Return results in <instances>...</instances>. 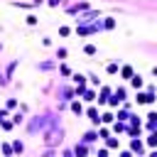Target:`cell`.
<instances>
[{
  "label": "cell",
  "instance_id": "obj_1",
  "mask_svg": "<svg viewBox=\"0 0 157 157\" xmlns=\"http://www.w3.org/2000/svg\"><path fill=\"white\" fill-rule=\"evenodd\" d=\"M135 98H137V103H145V106H150V103L155 101V96H152V91H147V93H137Z\"/></svg>",
  "mask_w": 157,
  "mask_h": 157
},
{
  "label": "cell",
  "instance_id": "obj_2",
  "mask_svg": "<svg viewBox=\"0 0 157 157\" xmlns=\"http://www.w3.org/2000/svg\"><path fill=\"white\" fill-rule=\"evenodd\" d=\"M86 115H88V120H91V123H101V115H98V111H96V108H88V113H86Z\"/></svg>",
  "mask_w": 157,
  "mask_h": 157
},
{
  "label": "cell",
  "instance_id": "obj_3",
  "mask_svg": "<svg viewBox=\"0 0 157 157\" xmlns=\"http://www.w3.org/2000/svg\"><path fill=\"white\" fill-rule=\"evenodd\" d=\"M74 84L78 86V91L84 93V86H86V76H78V74H76V76H74Z\"/></svg>",
  "mask_w": 157,
  "mask_h": 157
},
{
  "label": "cell",
  "instance_id": "obj_4",
  "mask_svg": "<svg viewBox=\"0 0 157 157\" xmlns=\"http://www.w3.org/2000/svg\"><path fill=\"white\" fill-rule=\"evenodd\" d=\"M130 86H133V88H143V76H140V74H135V76L130 78Z\"/></svg>",
  "mask_w": 157,
  "mask_h": 157
},
{
  "label": "cell",
  "instance_id": "obj_5",
  "mask_svg": "<svg viewBox=\"0 0 157 157\" xmlns=\"http://www.w3.org/2000/svg\"><path fill=\"white\" fill-rule=\"evenodd\" d=\"M147 145H150V147H155V145H157V130H155V133L147 137Z\"/></svg>",
  "mask_w": 157,
  "mask_h": 157
},
{
  "label": "cell",
  "instance_id": "obj_6",
  "mask_svg": "<svg viewBox=\"0 0 157 157\" xmlns=\"http://www.w3.org/2000/svg\"><path fill=\"white\" fill-rule=\"evenodd\" d=\"M130 147H133V152H140V150H143V143H140V140H133Z\"/></svg>",
  "mask_w": 157,
  "mask_h": 157
},
{
  "label": "cell",
  "instance_id": "obj_7",
  "mask_svg": "<svg viewBox=\"0 0 157 157\" xmlns=\"http://www.w3.org/2000/svg\"><path fill=\"white\" fill-rule=\"evenodd\" d=\"M84 52H86L88 56H93V54H96V47H93V44H86V47H84Z\"/></svg>",
  "mask_w": 157,
  "mask_h": 157
},
{
  "label": "cell",
  "instance_id": "obj_8",
  "mask_svg": "<svg viewBox=\"0 0 157 157\" xmlns=\"http://www.w3.org/2000/svg\"><path fill=\"white\" fill-rule=\"evenodd\" d=\"M123 76H125V78H133L135 74H133V69H130V66H123Z\"/></svg>",
  "mask_w": 157,
  "mask_h": 157
},
{
  "label": "cell",
  "instance_id": "obj_9",
  "mask_svg": "<svg viewBox=\"0 0 157 157\" xmlns=\"http://www.w3.org/2000/svg\"><path fill=\"white\" fill-rule=\"evenodd\" d=\"M84 98H86V101H96V93L93 91H84Z\"/></svg>",
  "mask_w": 157,
  "mask_h": 157
},
{
  "label": "cell",
  "instance_id": "obj_10",
  "mask_svg": "<svg viewBox=\"0 0 157 157\" xmlns=\"http://www.w3.org/2000/svg\"><path fill=\"white\" fill-rule=\"evenodd\" d=\"M111 120H113L111 113H103V115H101V123H111Z\"/></svg>",
  "mask_w": 157,
  "mask_h": 157
},
{
  "label": "cell",
  "instance_id": "obj_11",
  "mask_svg": "<svg viewBox=\"0 0 157 157\" xmlns=\"http://www.w3.org/2000/svg\"><path fill=\"white\" fill-rule=\"evenodd\" d=\"M108 96H111V91H108V88H103V93H101V98H98V101H101V103H103V101H106V98H108Z\"/></svg>",
  "mask_w": 157,
  "mask_h": 157
},
{
  "label": "cell",
  "instance_id": "obj_12",
  "mask_svg": "<svg viewBox=\"0 0 157 157\" xmlns=\"http://www.w3.org/2000/svg\"><path fill=\"white\" fill-rule=\"evenodd\" d=\"M27 25H37V17L34 15H27Z\"/></svg>",
  "mask_w": 157,
  "mask_h": 157
},
{
  "label": "cell",
  "instance_id": "obj_13",
  "mask_svg": "<svg viewBox=\"0 0 157 157\" xmlns=\"http://www.w3.org/2000/svg\"><path fill=\"white\" fill-rule=\"evenodd\" d=\"M118 71V64H108V74H115Z\"/></svg>",
  "mask_w": 157,
  "mask_h": 157
},
{
  "label": "cell",
  "instance_id": "obj_14",
  "mask_svg": "<svg viewBox=\"0 0 157 157\" xmlns=\"http://www.w3.org/2000/svg\"><path fill=\"white\" fill-rule=\"evenodd\" d=\"M59 3H62V0H49V5H52V8H56Z\"/></svg>",
  "mask_w": 157,
  "mask_h": 157
},
{
  "label": "cell",
  "instance_id": "obj_15",
  "mask_svg": "<svg viewBox=\"0 0 157 157\" xmlns=\"http://www.w3.org/2000/svg\"><path fill=\"white\" fill-rule=\"evenodd\" d=\"M120 157H133V155H130V152H123V155H120Z\"/></svg>",
  "mask_w": 157,
  "mask_h": 157
},
{
  "label": "cell",
  "instance_id": "obj_16",
  "mask_svg": "<svg viewBox=\"0 0 157 157\" xmlns=\"http://www.w3.org/2000/svg\"><path fill=\"white\" fill-rule=\"evenodd\" d=\"M152 74H155V76H157V66H152Z\"/></svg>",
  "mask_w": 157,
  "mask_h": 157
},
{
  "label": "cell",
  "instance_id": "obj_17",
  "mask_svg": "<svg viewBox=\"0 0 157 157\" xmlns=\"http://www.w3.org/2000/svg\"><path fill=\"white\" fill-rule=\"evenodd\" d=\"M150 157H157V152H152V155H150Z\"/></svg>",
  "mask_w": 157,
  "mask_h": 157
},
{
  "label": "cell",
  "instance_id": "obj_18",
  "mask_svg": "<svg viewBox=\"0 0 157 157\" xmlns=\"http://www.w3.org/2000/svg\"><path fill=\"white\" fill-rule=\"evenodd\" d=\"M0 49H3V47H0Z\"/></svg>",
  "mask_w": 157,
  "mask_h": 157
}]
</instances>
